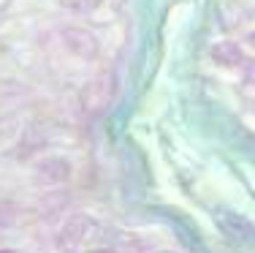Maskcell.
<instances>
[{
  "label": "cell",
  "mask_w": 255,
  "mask_h": 253,
  "mask_svg": "<svg viewBox=\"0 0 255 253\" xmlns=\"http://www.w3.org/2000/svg\"><path fill=\"white\" fill-rule=\"evenodd\" d=\"M114 95H117V76H114V71H98L95 76H90L84 82L79 101H82V109L87 114H103L114 104Z\"/></svg>",
  "instance_id": "1"
},
{
  "label": "cell",
  "mask_w": 255,
  "mask_h": 253,
  "mask_svg": "<svg viewBox=\"0 0 255 253\" xmlns=\"http://www.w3.org/2000/svg\"><path fill=\"white\" fill-rule=\"evenodd\" d=\"M95 229H98V224H95L93 215H87V213L71 215V218H65L63 226L54 232V248H57V253H79L90 243Z\"/></svg>",
  "instance_id": "2"
},
{
  "label": "cell",
  "mask_w": 255,
  "mask_h": 253,
  "mask_svg": "<svg viewBox=\"0 0 255 253\" xmlns=\"http://www.w3.org/2000/svg\"><path fill=\"white\" fill-rule=\"evenodd\" d=\"M60 41L63 46L79 60H95L101 52V41L93 30L79 27V25H65L60 27Z\"/></svg>",
  "instance_id": "3"
},
{
  "label": "cell",
  "mask_w": 255,
  "mask_h": 253,
  "mask_svg": "<svg viewBox=\"0 0 255 253\" xmlns=\"http://www.w3.org/2000/svg\"><path fill=\"white\" fill-rule=\"evenodd\" d=\"M33 174H35V180L44 183V185H63L71 180L74 166H71V161L65 158V155H44V158L35 164Z\"/></svg>",
  "instance_id": "4"
},
{
  "label": "cell",
  "mask_w": 255,
  "mask_h": 253,
  "mask_svg": "<svg viewBox=\"0 0 255 253\" xmlns=\"http://www.w3.org/2000/svg\"><path fill=\"white\" fill-rule=\"evenodd\" d=\"M212 60L223 68H236V65H245V49L236 41H217L212 46Z\"/></svg>",
  "instance_id": "5"
},
{
  "label": "cell",
  "mask_w": 255,
  "mask_h": 253,
  "mask_svg": "<svg viewBox=\"0 0 255 253\" xmlns=\"http://www.w3.org/2000/svg\"><path fill=\"white\" fill-rule=\"evenodd\" d=\"M60 3H63V8L74 11V14H93L103 5V0H60Z\"/></svg>",
  "instance_id": "6"
},
{
  "label": "cell",
  "mask_w": 255,
  "mask_h": 253,
  "mask_svg": "<svg viewBox=\"0 0 255 253\" xmlns=\"http://www.w3.org/2000/svg\"><path fill=\"white\" fill-rule=\"evenodd\" d=\"M19 221V210L11 202H0V229H11Z\"/></svg>",
  "instance_id": "7"
},
{
  "label": "cell",
  "mask_w": 255,
  "mask_h": 253,
  "mask_svg": "<svg viewBox=\"0 0 255 253\" xmlns=\"http://www.w3.org/2000/svg\"><path fill=\"white\" fill-rule=\"evenodd\" d=\"M245 84H250V87H255V60L245 65Z\"/></svg>",
  "instance_id": "8"
},
{
  "label": "cell",
  "mask_w": 255,
  "mask_h": 253,
  "mask_svg": "<svg viewBox=\"0 0 255 253\" xmlns=\"http://www.w3.org/2000/svg\"><path fill=\"white\" fill-rule=\"evenodd\" d=\"M84 253H120L117 248H90V251H84Z\"/></svg>",
  "instance_id": "9"
},
{
  "label": "cell",
  "mask_w": 255,
  "mask_h": 253,
  "mask_svg": "<svg viewBox=\"0 0 255 253\" xmlns=\"http://www.w3.org/2000/svg\"><path fill=\"white\" fill-rule=\"evenodd\" d=\"M245 44H247V46H250V49L255 52V30H253V33H247V38H245Z\"/></svg>",
  "instance_id": "10"
},
{
  "label": "cell",
  "mask_w": 255,
  "mask_h": 253,
  "mask_svg": "<svg viewBox=\"0 0 255 253\" xmlns=\"http://www.w3.org/2000/svg\"><path fill=\"white\" fill-rule=\"evenodd\" d=\"M0 253H14V251H11V248H0Z\"/></svg>",
  "instance_id": "11"
}]
</instances>
